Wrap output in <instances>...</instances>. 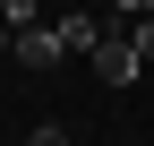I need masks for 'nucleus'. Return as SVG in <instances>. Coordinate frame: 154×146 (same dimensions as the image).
Listing matches in <instances>:
<instances>
[{"instance_id": "2", "label": "nucleus", "mask_w": 154, "mask_h": 146, "mask_svg": "<svg viewBox=\"0 0 154 146\" xmlns=\"http://www.w3.org/2000/svg\"><path fill=\"white\" fill-rule=\"evenodd\" d=\"M9 52H17L26 69H51V60H69V52H60V26H17V34H9Z\"/></svg>"}, {"instance_id": "8", "label": "nucleus", "mask_w": 154, "mask_h": 146, "mask_svg": "<svg viewBox=\"0 0 154 146\" xmlns=\"http://www.w3.org/2000/svg\"><path fill=\"white\" fill-rule=\"evenodd\" d=\"M0 43H9V26H0Z\"/></svg>"}, {"instance_id": "4", "label": "nucleus", "mask_w": 154, "mask_h": 146, "mask_svg": "<svg viewBox=\"0 0 154 146\" xmlns=\"http://www.w3.org/2000/svg\"><path fill=\"white\" fill-rule=\"evenodd\" d=\"M0 26H9V34H17V26H34V0H0Z\"/></svg>"}, {"instance_id": "5", "label": "nucleus", "mask_w": 154, "mask_h": 146, "mask_svg": "<svg viewBox=\"0 0 154 146\" xmlns=\"http://www.w3.org/2000/svg\"><path fill=\"white\" fill-rule=\"evenodd\" d=\"M128 43H137V52H146V60H154V9L137 17V34H128Z\"/></svg>"}, {"instance_id": "1", "label": "nucleus", "mask_w": 154, "mask_h": 146, "mask_svg": "<svg viewBox=\"0 0 154 146\" xmlns=\"http://www.w3.org/2000/svg\"><path fill=\"white\" fill-rule=\"evenodd\" d=\"M86 60H94V69H103V86H128V78H137V69H146V52H137V43H128V34H103V43H94V52H86Z\"/></svg>"}, {"instance_id": "7", "label": "nucleus", "mask_w": 154, "mask_h": 146, "mask_svg": "<svg viewBox=\"0 0 154 146\" xmlns=\"http://www.w3.org/2000/svg\"><path fill=\"white\" fill-rule=\"evenodd\" d=\"M26 146H69V129H34V138H26Z\"/></svg>"}, {"instance_id": "3", "label": "nucleus", "mask_w": 154, "mask_h": 146, "mask_svg": "<svg viewBox=\"0 0 154 146\" xmlns=\"http://www.w3.org/2000/svg\"><path fill=\"white\" fill-rule=\"evenodd\" d=\"M51 26H60V52H94V43H103L94 17H51Z\"/></svg>"}, {"instance_id": "6", "label": "nucleus", "mask_w": 154, "mask_h": 146, "mask_svg": "<svg viewBox=\"0 0 154 146\" xmlns=\"http://www.w3.org/2000/svg\"><path fill=\"white\" fill-rule=\"evenodd\" d=\"M103 9H120V17H146V9H154V0H103Z\"/></svg>"}]
</instances>
